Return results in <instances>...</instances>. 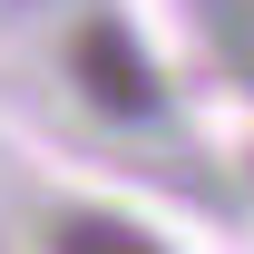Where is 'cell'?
Returning <instances> with one entry per match:
<instances>
[{"label": "cell", "instance_id": "7a4b0ae2", "mask_svg": "<svg viewBox=\"0 0 254 254\" xmlns=\"http://www.w3.org/2000/svg\"><path fill=\"white\" fill-rule=\"evenodd\" d=\"M59 254H166L147 225H127V215H68L59 225Z\"/></svg>", "mask_w": 254, "mask_h": 254}, {"label": "cell", "instance_id": "6da1fadb", "mask_svg": "<svg viewBox=\"0 0 254 254\" xmlns=\"http://www.w3.org/2000/svg\"><path fill=\"white\" fill-rule=\"evenodd\" d=\"M68 78H78V98H88L98 118H118V127L166 118V78H157V59H147V49H137V30H127V20H108V10L68 39Z\"/></svg>", "mask_w": 254, "mask_h": 254}]
</instances>
